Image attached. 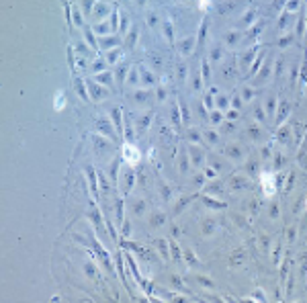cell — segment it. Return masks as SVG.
Here are the masks:
<instances>
[{"instance_id": "1", "label": "cell", "mask_w": 307, "mask_h": 303, "mask_svg": "<svg viewBox=\"0 0 307 303\" xmlns=\"http://www.w3.org/2000/svg\"><path fill=\"white\" fill-rule=\"evenodd\" d=\"M123 156H125L127 164H137L139 162V152H137L135 145H131V143L123 145Z\"/></svg>"}, {"instance_id": "2", "label": "cell", "mask_w": 307, "mask_h": 303, "mask_svg": "<svg viewBox=\"0 0 307 303\" xmlns=\"http://www.w3.org/2000/svg\"><path fill=\"white\" fill-rule=\"evenodd\" d=\"M260 178H262L260 183H262V188H264V195L270 197L272 193H275V181H272V174L270 172H262Z\"/></svg>"}, {"instance_id": "3", "label": "cell", "mask_w": 307, "mask_h": 303, "mask_svg": "<svg viewBox=\"0 0 307 303\" xmlns=\"http://www.w3.org/2000/svg\"><path fill=\"white\" fill-rule=\"evenodd\" d=\"M66 107V100H64V94L62 93H58L56 94V103H53V109H56V111H62Z\"/></svg>"}, {"instance_id": "4", "label": "cell", "mask_w": 307, "mask_h": 303, "mask_svg": "<svg viewBox=\"0 0 307 303\" xmlns=\"http://www.w3.org/2000/svg\"><path fill=\"white\" fill-rule=\"evenodd\" d=\"M209 2H211V0H201V8L205 10V8H207V4H209Z\"/></svg>"}]
</instances>
